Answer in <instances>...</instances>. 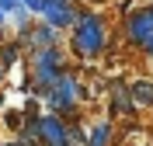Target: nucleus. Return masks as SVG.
I'll list each match as a JSON object with an SVG mask.
<instances>
[{
    "instance_id": "obj_1",
    "label": "nucleus",
    "mask_w": 153,
    "mask_h": 146,
    "mask_svg": "<svg viewBox=\"0 0 153 146\" xmlns=\"http://www.w3.org/2000/svg\"><path fill=\"white\" fill-rule=\"evenodd\" d=\"M101 49V21L97 18H84L80 31H76V52L80 56H94Z\"/></svg>"
},
{
    "instance_id": "obj_2",
    "label": "nucleus",
    "mask_w": 153,
    "mask_h": 146,
    "mask_svg": "<svg viewBox=\"0 0 153 146\" xmlns=\"http://www.w3.org/2000/svg\"><path fill=\"white\" fill-rule=\"evenodd\" d=\"M129 28H132V39H136V42H150V39H153V10L136 14Z\"/></svg>"
},
{
    "instance_id": "obj_3",
    "label": "nucleus",
    "mask_w": 153,
    "mask_h": 146,
    "mask_svg": "<svg viewBox=\"0 0 153 146\" xmlns=\"http://www.w3.org/2000/svg\"><path fill=\"white\" fill-rule=\"evenodd\" d=\"M42 10L49 14L52 24H70V21H73V14H70V7L63 4V0H45V7H42Z\"/></svg>"
},
{
    "instance_id": "obj_4",
    "label": "nucleus",
    "mask_w": 153,
    "mask_h": 146,
    "mask_svg": "<svg viewBox=\"0 0 153 146\" xmlns=\"http://www.w3.org/2000/svg\"><path fill=\"white\" fill-rule=\"evenodd\" d=\"M132 97L139 101V104H153V84H150V80H139V84H132Z\"/></svg>"
},
{
    "instance_id": "obj_5",
    "label": "nucleus",
    "mask_w": 153,
    "mask_h": 146,
    "mask_svg": "<svg viewBox=\"0 0 153 146\" xmlns=\"http://www.w3.org/2000/svg\"><path fill=\"white\" fill-rule=\"evenodd\" d=\"M111 108H118V115H129V97H125V90H122V87L115 90V101H111Z\"/></svg>"
},
{
    "instance_id": "obj_6",
    "label": "nucleus",
    "mask_w": 153,
    "mask_h": 146,
    "mask_svg": "<svg viewBox=\"0 0 153 146\" xmlns=\"http://www.w3.org/2000/svg\"><path fill=\"white\" fill-rule=\"evenodd\" d=\"M52 42H56V31H52V28H38L35 45H52Z\"/></svg>"
},
{
    "instance_id": "obj_7",
    "label": "nucleus",
    "mask_w": 153,
    "mask_h": 146,
    "mask_svg": "<svg viewBox=\"0 0 153 146\" xmlns=\"http://www.w3.org/2000/svg\"><path fill=\"white\" fill-rule=\"evenodd\" d=\"M108 143V125H97L94 129V143H91V146H105Z\"/></svg>"
},
{
    "instance_id": "obj_8",
    "label": "nucleus",
    "mask_w": 153,
    "mask_h": 146,
    "mask_svg": "<svg viewBox=\"0 0 153 146\" xmlns=\"http://www.w3.org/2000/svg\"><path fill=\"white\" fill-rule=\"evenodd\" d=\"M0 7H4V10H14L18 21H21V4H18V0H0Z\"/></svg>"
},
{
    "instance_id": "obj_9",
    "label": "nucleus",
    "mask_w": 153,
    "mask_h": 146,
    "mask_svg": "<svg viewBox=\"0 0 153 146\" xmlns=\"http://www.w3.org/2000/svg\"><path fill=\"white\" fill-rule=\"evenodd\" d=\"M21 4H25V7H31V10H42V7H45V0H21Z\"/></svg>"
}]
</instances>
